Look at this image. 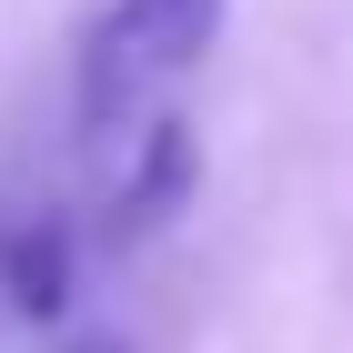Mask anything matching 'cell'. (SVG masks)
<instances>
[{"label":"cell","mask_w":353,"mask_h":353,"mask_svg":"<svg viewBox=\"0 0 353 353\" xmlns=\"http://www.w3.org/2000/svg\"><path fill=\"white\" fill-rule=\"evenodd\" d=\"M71 353H121V343H111V333H91V343H71Z\"/></svg>","instance_id":"cell-4"},{"label":"cell","mask_w":353,"mask_h":353,"mask_svg":"<svg viewBox=\"0 0 353 353\" xmlns=\"http://www.w3.org/2000/svg\"><path fill=\"white\" fill-rule=\"evenodd\" d=\"M192 172H202V152H192V121H141V152H132V182L111 192V232L132 243V232H152V222H172L182 212V192H192Z\"/></svg>","instance_id":"cell-2"},{"label":"cell","mask_w":353,"mask_h":353,"mask_svg":"<svg viewBox=\"0 0 353 353\" xmlns=\"http://www.w3.org/2000/svg\"><path fill=\"white\" fill-rule=\"evenodd\" d=\"M212 41H222V0H111L81 41V121L91 132L141 121V101L172 71H192Z\"/></svg>","instance_id":"cell-1"},{"label":"cell","mask_w":353,"mask_h":353,"mask_svg":"<svg viewBox=\"0 0 353 353\" xmlns=\"http://www.w3.org/2000/svg\"><path fill=\"white\" fill-rule=\"evenodd\" d=\"M0 293L21 303L30 323H61V303H71V232L61 222H21L0 243Z\"/></svg>","instance_id":"cell-3"}]
</instances>
